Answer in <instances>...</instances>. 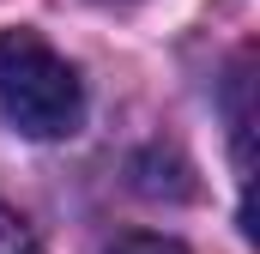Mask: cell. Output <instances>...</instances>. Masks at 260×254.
<instances>
[{
  "label": "cell",
  "instance_id": "6da1fadb",
  "mask_svg": "<svg viewBox=\"0 0 260 254\" xmlns=\"http://www.w3.org/2000/svg\"><path fill=\"white\" fill-rule=\"evenodd\" d=\"M0 115L30 139H67L85 121V85L67 55H55L37 30L0 37Z\"/></svg>",
  "mask_w": 260,
  "mask_h": 254
},
{
  "label": "cell",
  "instance_id": "7a4b0ae2",
  "mask_svg": "<svg viewBox=\"0 0 260 254\" xmlns=\"http://www.w3.org/2000/svg\"><path fill=\"white\" fill-rule=\"evenodd\" d=\"M0 254H43V242H37V230L12 212V206H0Z\"/></svg>",
  "mask_w": 260,
  "mask_h": 254
},
{
  "label": "cell",
  "instance_id": "3957f363",
  "mask_svg": "<svg viewBox=\"0 0 260 254\" xmlns=\"http://www.w3.org/2000/svg\"><path fill=\"white\" fill-rule=\"evenodd\" d=\"M109 254H188V248H182V242H170V236H145V230H139V236H121Z\"/></svg>",
  "mask_w": 260,
  "mask_h": 254
}]
</instances>
